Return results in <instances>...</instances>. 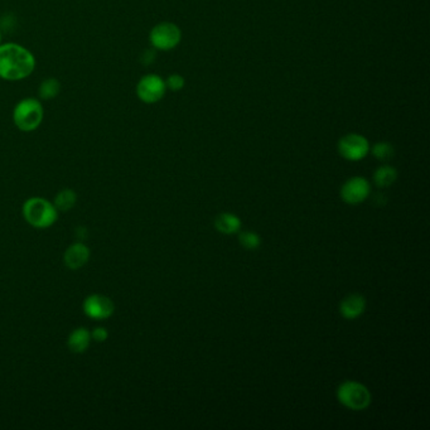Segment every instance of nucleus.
Here are the masks:
<instances>
[{
    "instance_id": "obj_1",
    "label": "nucleus",
    "mask_w": 430,
    "mask_h": 430,
    "mask_svg": "<svg viewBox=\"0 0 430 430\" xmlns=\"http://www.w3.org/2000/svg\"><path fill=\"white\" fill-rule=\"evenodd\" d=\"M35 69V56L25 47L16 43L0 45V79L19 81L32 75Z\"/></svg>"
},
{
    "instance_id": "obj_2",
    "label": "nucleus",
    "mask_w": 430,
    "mask_h": 430,
    "mask_svg": "<svg viewBox=\"0 0 430 430\" xmlns=\"http://www.w3.org/2000/svg\"><path fill=\"white\" fill-rule=\"evenodd\" d=\"M45 117V109L40 100L33 98L21 100L13 111V120L19 130L30 133L40 128Z\"/></svg>"
},
{
    "instance_id": "obj_3",
    "label": "nucleus",
    "mask_w": 430,
    "mask_h": 430,
    "mask_svg": "<svg viewBox=\"0 0 430 430\" xmlns=\"http://www.w3.org/2000/svg\"><path fill=\"white\" fill-rule=\"evenodd\" d=\"M24 219L37 228L52 226L57 220V209L45 198H30L23 206Z\"/></svg>"
},
{
    "instance_id": "obj_4",
    "label": "nucleus",
    "mask_w": 430,
    "mask_h": 430,
    "mask_svg": "<svg viewBox=\"0 0 430 430\" xmlns=\"http://www.w3.org/2000/svg\"><path fill=\"white\" fill-rule=\"evenodd\" d=\"M337 399L343 407L359 412L371 404L372 396L365 385L349 380L338 386Z\"/></svg>"
},
{
    "instance_id": "obj_5",
    "label": "nucleus",
    "mask_w": 430,
    "mask_h": 430,
    "mask_svg": "<svg viewBox=\"0 0 430 430\" xmlns=\"http://www.w3.org/2000/svg\"><path fill=\"white\" fill-rule=\"evenodd\" d=\"M149 41L158 51H170L182 41V30L177 24L162 22L151 28Z\"/></svg>"
},
{
    "instance_id": "obj_6",
    "label": "nucleus",
    "mask_w": 430,
    "mask_h": 430,
    "mask_svg": "<svg viewBox=\"0 0 430 430\" xmlns=\"http://www.w3.org/2000/svg\"><path fill=\"white\" fill-rule=\"evenodd\" d=\"M338 153L341 157L349 162H359L370 153L368 140L357 133H349L343 135L338 141Z\"/></svg>"
},
{
    "instance_id": "obj_7",
    "label": "nucleus",
    "mask_w": 430,
    "mask_h": 430,
    "mask_svg": "<svg viewBox=\"0 0 430 430\" xmlns=\"http://www.w3.org/2000/svg\"><path fill=\"white\" fill-rule=\"evenodd\" d=\"M165 91V81L158 75H146L136 85V95L144 104H157L163 99Z\"/></svg>"
},
{
    "instance_id": "obj_8",
    "label": "nucleus",
    "mask_w": 430,
    "mask_h": 430,
    "mask_svg": "<svg viewBox=\"0 0 430 430\" xmlns=\"http://www.w3.org/2000/svg\"><path fill=\"white\" fill-rule=\"evenodd\" d=\"M370 183L364 177H352L341 188V197L346 204H359L370 194Z\"/></svg>"
},
{
    "instance_id": "obj_9",
    "label": "nucleus",
    "mask_w": 430,
    "mask_h": 430,
    "mask_svg": "<svg viewBox=\"0 0 430 430\" xmlns=\"http://www.w3.org/2000/svg\"><path fill=\"white\" fill-rule=\"evenodd\" d=\"M114 303L110 298L99 294H93L86 298L83 303V310L93 320H106L114 313Z\"/></svg>"
},
{
    "instance_id": "obj_10",
    "label": "nucleus",
    "mask_w": 430,
    "mask_h": 430,
    "mask_svg": "<svg viewBox=\"0 0 430 430\" xmlns=\"http://www.w3.org/2000/svg\"><path fill=\"white\" fill-rule=\"evenodd\" d=\"M366 309V299L361 294H349L339 304V312L346 320H356Z\"/></svg>"
},
{
    "instance_id": "obj_11",
    "label": "nucleus",
    "mask_w": 430,
    "mask_h": 430,
    "mask_svg": "<svg viewBox=\"0 0 430 430\" xmlns=\"http://www.w3.org/2000/svg\"><path fill=\"white\" fill-rule=\"evenodd\" d=\"M88 257H90V250L86 245H71L64 254V262L72 270H77L88 262Z\"/></svg>"
},
{
    "instance_id": "obj_12",
    "label": "nucleus",
    "mask_w": 430,
    "mask_h": 430,
    "mask_svg": "<svg viewBox=\"0 0 430 430\" xmlns=\"http://www.w3.org/2000/svg\"><path fill=\"white\" fill-rule=\"evenodd\" d=\"M215 227L219 233H223V235H233L240 231L241 220L233 214L223 212L216 217Z\"/></svg>"
},
{
    "instance_id": "obj_13",
    "label": "nucleus",
    "mask_w": 430,
    "mask_h": 430,
    "mask_svg": "<svg viewBox=\"0 0 430 430\" xmlns=\"http://www.w3.org/2000/svg\"><path fill=\"white\" fill-rule=\"evenodd\" d=\"M91 342V333L86 328H77L69 337V349L75 354H82L88 349Z\"/></svg>"
},
{
    "instance_id": "obj_14",
    "label": "nucleus",
    "mask_w": 430,
    "mask_h": 430,
    "mask_svg": "<svg viewBox=\"0 0 430 430\" xmlns=\"http://www.w3.org/2000/svg\"><path fill=\"white\" fill-rule=\"evenodd\" d=\"M397 178V170L391 165H381L373 173V182L380 188H386L394 185Z\"/></svg>"
},
{
    "instance_id": "obj_15",
    "label": "nucleus",
    "mask_w": 430,
    "mask_h": 430,
    "mask_svg": "<svg viewBox=\"0 0 430 430\" xmlns=\"http://www.w3.org/2000/svg\"><path fill=\"white\" fill-rule=\"evenodd\" d=\"M61 91V83L57 79H47L42 82L38 88L40 98L43 100L54 99Z\"/></svg>"
},
{
    "instance_id": "obj_16",
    "label": "nucleus",
    "mask_w": 430,
    "mask_h": 430,
    "mask_svg": "<svg viewBox=\"0 0 430 430\" xmlns=\"http://www.w3.org/2000/svg\"><path fill=\"white\" fill-rule=\"evenodd\" d=\"M371 153L373 157L381 161V162H388L390 159L395 156V148L393 144H390L388 141H378L376 144H373L371 148Z\"/></svg>"
},
{
    "instance_id": "obj_17",
    "label": "nucleus",
    "mask_w": 430,
    "mask_h": 430,
    "mask_svg": "<svg viewBox=\"0 0 430 430\" xmlns=\"http://www.w3.org/2000/svg\"><path fill=\"white\" fill-rule=\"evenodd\" d=\"M76 204V193L71 190H64L59 192L54 201V207L61 211H69L72 209Z\"/></svg>"
},
{
    "instance_id": "obj_18",
    "label": "nucleus",
    "mask_w": 430,
    "mask_h": 430,
    "mask_svg": "<svg viewBox=\"0 0 430 430\" xmlns=\"http://www.w3.org/2000/svg\"><path fill=\"white\" fill-rule=\"evenodd\" d=\"M238 241L248 250H256L262 245L260 236L252 231H244V233H240Z\"/></svg>"
},
{
    "instance_id": "obj_19",
    "label": "nucleus",
    "mask_w": 430,
    "mask_h": 430,
    "mask_svg": "<svg viewBox=\"0 0 430 430\" xmlns=\"http://www.w3.org/2000/svg\"><path fill=\"white\" fill-rule=\"evenodd\" d=\"M185 85H186V80H185V77L180 75V74H172V75L169 76L168 79L165 80V86H167V88H169L170 91H175V93L180 91L182 88H185Z\"/></svg>"
},
{
    "instance_id": "obj_20",
    "label": "nucleus",
    "mask_w": 430,
    "mask_h": 430,
    "mask_svg": "<svg viewBox=\"0 0 430 430\" xmlns=\"http://www.w3.org/2000/svg\"><path fill=\"white\" fill-rule=\"evenodd\" d=\"M108 336H109L108 331H106L105 328H101V327L96 328V330L91 333V337H93L96 342H105V341L108 339Z\"/></svg>"
},
{
    "instance_id": "obj_21",
    "label": "nucleus",
    "mask_w": 430,
    "mask_h": 430,
    "mask_svg": "<svg viewBox=\"0 0 430 430\" xmlns=\"http://www.w3.org/2000/svg\"><path fill=\"white\" fill-rule=\"evenodd\" d=\"M0 42H1V33H0Z\"/></svg>"
}]
</instances>
